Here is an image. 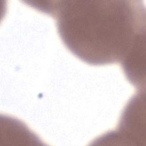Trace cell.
I'll return each instance as SVG.
<instances>
[{
    "label": "cell",
    "instance_id": "2",
    "mask_svg": "<svg viewBox=\"0 0 146 146\" xmlns=\"http://www.w3.org/2000/svg\"><path fill=\"white\" fill-rule=\"evenodd\" d=\"M145 36H143L135 42L120 63L127 79L139 88L145 86Z\"/></svg>",
    "mask_w": 146,
    "mask_h": 146
},
{
    "label": "cell",
    "instance_id": "1",
    "mask_svg": "<svg viewBox=\"0 0 146 146\" xmlns=\"http://www.w3.org/2000/svg\"><path fill=\"white\" fill-rule=\"evenodd\" d=\"M47 14L55 18L66 47L93 66L120 63L145 35L143 1H50Z\"/></svg>",
    "mask_w": 146,
    "mask_h": 146
}]
</instances>
